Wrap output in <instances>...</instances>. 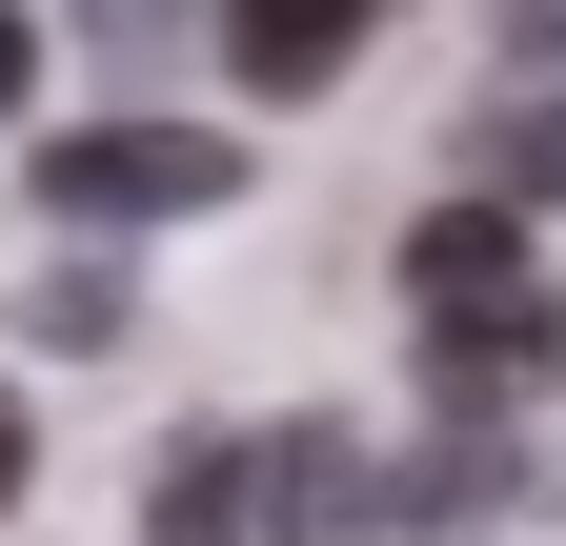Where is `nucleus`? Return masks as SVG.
Segmentation results:
<instances>
[{
    "label": "nucleus",
    "instance_id": "f257e3e1",
    "mask_svg": "<svg viewBox=\"0 0 566 546\" xmlns=\"http://www.w3.org/2000/svg\"><path fill=\"white\" fill-rule=\"evenodd\" d=\"M163 202H243L223 122H82V143H41V223H163Z\"/></svg>",
    "mask_w": 566,
    "mask_h": 546
},
{
    "label": "nucleus",
    "instance_id": "f03ea898",
    "mask_svg": "<svg viewBox=\"0 0 566 546\" xmlns=\"http://www.w3.org/2000/svg\"><path fill=\"white\" fill-rule=\"evenodd\" d=\"M405 304H424V324H526V304H546L506 182H465V202H424V223H405Z\"/></svg>",
    "mask_w": 566,
    "mask_h": 546
},
{
    "label": "nucleus",
    "instance_id": "7ed1b4c3",
    "mask_svg": "<svg viewBox=\"0 0 566 546\" xmlns=\"http://www.w3.org/2000/svg\"><path fill=\"white\" fill-rule=\"evenodd\" d=\"M263 546H405L344 426H263Z\"/></svg>",
    "mask_w": 566,
    "mask_h": 546
},
{
    "label": "nucleus",
    "instance_id": "20e7f679",
    "mask_svg": "<svg viewBox=\"0 0 566 546\" xmlns=\"http://www.w3.org/2000/svg\"><path fill=\"white\" fill-rule=\"evenodd\" d=\"M344 41H365V0H223V82L243 102H324Z\"/></svg>",
    "mask_w": 566,
    "mask_h": 546
},
{
    "label": "nucleus",
    "instance_id": "39448f33",
    "mask_svg": "<svg viewBox=\"0 0 566 546\" xmlns=\"http://www.w3.org/2000/svg\"><path fill=\"white\" fill-rule=\"evenodd\" d=\"M424 385H446V405H526V385H566V304H526V324H424Z\"/></svg>",
    "mask_w": 566,
    "mask_h": 546
},
{
    "label": "nucleus",
    "instance_id": "423d86ee",
    "mask_svg": "<svg viewBox=\"0 0 566 546\" xmlns=\"http://www.w3.org/2000/svg\"><path fill=\"white\" fill-rule=\"evenodd\" d=\"M142 546H263V445H182L163 506H142Z\"/></svg>",
    "mask_w": 566,
    "mask_h": 546
},
{
    "label": "nucleus",
    "instance_id": "0eeeda50",
    "mask_svg": "<svg viewBox=\"0 0 566 546\" xmlns=\"http://www.w3.org/2000/svg\"><path fill=\"white\" fill-rule=\"evenodd\" d=\"M465 182H506V202H566V102H485V122H465Z\"/></svg>",
    "mask_w": 566,
    "mask_h": 546
},
{
    "label": "nucleus",
    "instance_id": "6e6552de",
    "mask_svg": "<svg viewBox=\"0 0 566 546\" xmlns=\"http://www.w3.org/2000/svg\"><path fill=\"white\" fill-rule=\"evenodd\" d=\"M82 21H102V41H182L202 0H82Z\"/></svg>",
    "mask_w": 566,
    "mask_h": 546
},
{
    "label": "nucleus",
    "instance_id": "1a4fd4ad",
    "mask_svg": "<svg viewBox=\"0 0 566 546\" xmlns=\"http://www.w3.org/2000/svg\"><path fill=\"white\" fill-rule=\"evenodd\" d=\"M21 82H41V21H21V0H0V122H21Z\"/></svg>",
    "mask_w": 566,
    "mask_h": 546
},
{
    "label": "nucleus",
    "instance_id": "9d476101",
    "mask_svg": "<svg viewBox=\"0 0 566 546\" xmlns=\"http://www.w3.org/2000/svg\"><path fill=\"white\" fill-rule=\"evenodd\" d=\"M506 61H566V0H506Z\"/></svg>",
    "mask_w": 566,
    "mask_h": 546
},
{
    "label": "nucleus",
    "instance_id": "9b49d317",
    "mask_svg": "<svg viewBox=\"0 0 566 546\" xmlns=\"http://www.w3.org/2000/svg\"><path fill=\"white\" fill-rule=\"evenodd\" d=\"M21 465H41V426H21V405H0V506H21Z\"/></svg>",
    "mask_w": 566,
    "mask_h": 546
}]
</instances>
